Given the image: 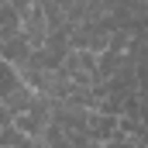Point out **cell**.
I'll list each match as a JSON object with an SVG mask.
<instances>
[{
	"instance_id": "6da1fadb",
	"label": "cell",
	"mask_w": 148,
	"mask_h": 148,
	"mask_svg": "<svg viewBox=\"0 0 148 148\" xmlns=\"http://www.w3.org/2000/svg\"><path fill=\"white\" fill-rule=\"evenodd\" d=\"M21 35V14L14 10V3H0V45Z\"/></svg>"
},
{
	"instance_id": "7a4b0ae2",
	"label": "cell",
	"mask_w": 148,
	"mask_h": 148,
	"mask_svg": "<svg viewBox=\"0 0 148 148\" xmlns=\"http://www.w3.org/2000/svg\"><path fill=\"white\" fill-rule=\"evenodd\" d=\"M35 97H38L35 90H28V86H17V90H14V93L3 100V107H7V114H10V117H21V114H28V110H31Z\"/></svg>"
},
{
	"instance_id": "3957f363",
	"label": "cell",
	"mask_w": 148,
	"mask_h": 148,
	"mask_svg": "<svg viewBox=\"0 0 148 148\" xmlns=\"http://www.w3.org/2000/svg\"><path fill=\"white\" fill-rule=\"evenodd\" d=\"M17 86H24V83H21V76H17V69H14V66H7V62L0 59V103H3Z\"/></svg>"
},
{
	"instance_id": "277c9868",
	"label": "cell",
	"mask_w": 148,
	"mask_h": 148,
	"mask_svg": "<svg viewBox=\"0 0 148 148\" xmlns=\"http://www.w3.org/2000/svg\"><path fill=\"white\" fill-rule=\"evenodd\" d=\"M103 148H134V145H131V138H127V134H121V131H117V134H114Z\"/></svg>"
}]
</instances>
